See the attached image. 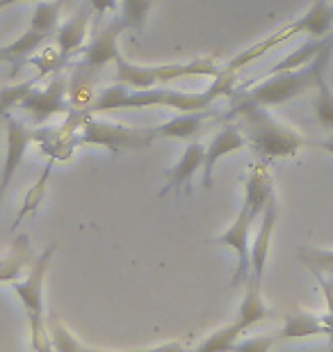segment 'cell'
I'll return each instance as SVG.
<instances>
[{"label": "cell", "mask_w": 333, "mask_h": 352, "mask_svg": "<svg viewBox=\"0 0 333 352\" xmlns=\"http://www.w3.org/2000/svg\"><path fill=\"white\" fill-rule=\"evenodd\" d=\"M236 72L222 69V74L212 80L210 87L201 91H181L167 87L151 89H130L117 82L108 89L98 91L89 112H112V110H133V108H167L176 112L208 110L217 98L236 94Z\"/></svg>", "instance_id": "cell-1"}, {"label": "cell", "mask_w": 333, "mask_h": 352, "mask_svg": "<svg viewBox=\"0 0 333 352\" xmlns=\"http://www.w3.org/2000/svg\"><path fill=\"white\" fill-rule=\"evenodd\" d=\"M231 115L236 117V124L242 131L246 146L260 160L292 158L301 151L303 138L295 129L269 115V108L265 105L236 101Z\"/></svg>", "instance_id": "cell-2"}, {"label": "cell", "mask_w": 333, "mask_h": 352, "mask_svg": "<svg viewBox=\"0 0 333 352\" xmlns=\"http://www.w3.org/2000/svg\"><path fill=\"white\" fill-rule=\"evenodd\" d=\"M331 55H333V41L310 62V65L290 69V72L267 74V78L263 82H258L256 87H251L249 91H244V94H240L238 101L265 105V108H274V105L295 101V98L303 96L306 91L315 87L317 74H320V69L329 67Z\"/></svg>", "instance_id": "cell-3"}, {"label": "cell", "mask_w": 333, "mask_h": 352, "mask_svg": "<svg viewBox=\"0 0 333 352\" xmlns=\"http://www.w3.org/2000/svg\"><path fill=\"white\" fill-rule=\"evenodd\" d=\"M117 82L130 89H151L165 87L169 82L181 78H217L222 74V67L212 55L194 58L187 62H174V65H158V67H141L128 62L122 55L117 62Z\"/></svg>", "instance_id": "cell-4"}, {"label": "cell", "mask_w": 333, "mask_h": 352, "mask_svg": "<svg viewBox=\"0 0 333 352\" xmlns=\"http://www.w3.org/2000/svg\"><path fill=\"white\" fill-rule=\"evenodd\" d=\"M58 250V245H48L39 256H34V261L27 267V277L14 281L12 288L19 295L21 305L25 309L27 316V325H30V339L32 348L48 352L53 350L51 332L46 325V316H44V279L48 272V265L53 261V254Z\"/></svg>", "instance_id": "cell-5"}, {"label": "cell", "mask_w": 333, "mask_h": 352, "mask_svg": "<svg viewBox=\"0 0 333 352\" xmlns=\"http://www.w3.org/2000/svg\"><path fill=\"white\" fill-rule=\"evenodd\" d=\"M331 28H333V3L331 0H315L306 14H301V16L292 21V23L283 25L281 30H276L274 34H269V37H265L263 41H258V44H253L251 48H246V51L236 55L224 69L238 74L240 69H244L249 62L260 60L263 55L272 51V48L281 46L283 41L299 37V34H308V37H327L331 32Z\"/></svg>", "instance_id": "cell-6"}, {"label": "cell", "mask_w": 333, "mask_h": 352, "mask_svg": "<svg viewBox=\"0 0 333 352\" xmlns=\"http://www.w3.org/2000/svg\"><path fill=\"white\" fill-rule=\"evenodd\" d=\"M78 142L103 146L112 153L122 151H139L155 142L151 135V129H133V126L117 124V122H103V119L84 117V122L78 131Z\"/></svg>", "instance_id": "cell-7"}, {"label": "cell", "mask_w": 333, "mask_h": 352, "mask_svg": "<svg viewBox=\"0 0 333 352\" xmlns=\"http://www.w3.org/2000/svg\"><path fill=\"white\" fill-rule=\"evenodd\" d=\"M253 217L244 206H240V213L229 229H224L222 234L212 238L215 245L229 248L236 254V270H233V286H242L251 270V229H253Z\"/></svg>", "instance_id": "cell-8"}, {"label": "cell", "mask_w": 333, "mask_h": 352, "mask_svg": "<svg viewBox=\"0 0 333 352\" xmlns=\"http://www.w3.org/2000/svg\"><path fill=\"white\" fill-rule=\"evenodd\" d=\"M5 133H7L5 163H3V174H0V190H3V192H7L14 174H16L21 163H23L27 146L32 142H44V140H48V135H51V131L27 129L23 122H19V119H14L10 115L5 117Z\"/></svg>", "instance_id": "cell-9"}, {"label": "cell", "mask_w": 333, "mask_h": 352, "mask_svg": "<svg viewBox=\"0 0 333 352\" xmlns=\"http://www.w3.org/2000/svg\"><path fill=\"white\" fill-rule=\"evenodd\" d=\"M27 115L34 119V124H44L53 115H65L71 112L69 103V82L65 78H55L46 87L34 85L23 101L19 105Z\"/></svg>", "instance_id": "cell-10"}, {"label": "cell", "mask_w": 333, "mask_h": 352, "mask_svg": "<svg viewBox=\"0 0 333 352\" xmlns=\"http://www.w3.org/2000/svg\"><path fill=\"white\" fill-rule=\"evenodd\" d=\"M126 30H128V28H126L122 19L110 21L108 25L101 28V30L94 34V39L82 48L84 65L91 69H101L105 65H110V62H117L122 58V51H119V37H122Z\"/></svg>", "instance_id": "cell-11"}, {"label": "cell", "mask_w": 333, "mask_h": 352, "mask_svg": "<svg viewBox=\"0 0 333 352\" xmlns=\"http://www.w3.org/2000/svg\"><path fill=\"white\" fill-rule=\"evenodd\" d=\"M246 146V140L240 131L238 124H224L222 129L217 131V135L210 140V144L205 146V160H203V186L212 188V174H215V167L219 160H224L231 153L242 151Z\"/></svg>", "instance_id": "cell-12"}, {"label": "cell", "mask_w": 333, "mask_h": 352, "mask_svg": "<svg viewBox=\"0 0 333 352\" xmlns=\"http://www.w3.org/2000/svg\"><path fill=\"white\" fill-rule=\"evenodd\" d=\"M276 220H279V204H276V197H272V199L267 201L263 215H260V227H258L256 236H253V243H251L249 277H253V279L263 281V277H265L267 258H269V252H272V238H274Z\"/></svg>", "instance_id": "cell-13"}, {"label": "cell", "mask_w": 333, "mask_h": 352, "mask_svg": "<svg viewBox=\"0 0 333 352\" xmlns=\"http://www.w3.org/2000/svg\"><path fill=\"white\" fill-rule=\"evenodd\" d=\"M272 197H274V176L272 170H269V160L258 158V163H253L249 167V176L244 181L242 206L258 220Z\"/></svg>", "instance_id": "cell-14"}, {"label": "cell", "mask_w": 333, "mask_h": 352, "mask_svg": "<svg viewBox=\"0 0 333 352\" xmlns=\"http://www.w3.org/2000/svg\"><path fill=\"white\" fill-rule=\"evenodd\" d=\"M203 160H205V146L201 142H190L179 163L172 170H167V188L162 190L160 197H167L169 192L181 188H185L190 192V183L199 174V170H203Z\"/></svg>", "instance_id": "cell-15"}, {"label": "cell", "mask_w": 333, "mask_h": 352, "mask_svg": "<svg viewBox=\"0 0 333 352\" xmlns=\"http://www.w3.org/2000/svg\"><path fill=\"white\" fill-rule=\"evenodd\" d=\"M89 16H91V7L87 3L84 10H80L76 16H71L69 21L58 25L55 30V46L62 55V60H69L71 55H76L78 51L84 48V41H87V30H89Z\"/></svg>", "instance_id": "cell-16"}, {"label": "cell", "mask_w": 333, "mask_h": 352, "mask_svg": "<svg viewBox=\"0 0 333 352\" xmlns=\"http://www.w3.org/2000/svg\"><path fill=\"white\" fill-rule=\"evenodd\" d=\"M208 110L181 112V115L169 117L165 124H158L151 129L153 140H192L201 133L203 122L208 119Z\"/></svg>", "instance_id": "cell-17"}, {"label": "cell", "mask_w": 333, "mask_h": 352, "mask_svg": "<svg viewBox=\"0 0 333 352\" xmlns=\"http://www.w3.org/2000/svg\"><path fill=\"white\" fill-rule=\"evenodd\" d=\"M269 316V309L263 300V281L249 277L244 281V298L240 302L238 316H236V325L244 332H249L253 325L263 322Z\"/></svg>", "instance_id": "cell-18"}, {"label": "cell", "mask_w": 333, "mask_h": 352, "mask_svg": "<svg viewBox=\"0 0 333 352\" xmlns=\"http://www.w3.org/2000/svg\"><path fill=\"white\" fill-rule=\"evenodd\" d=\"M327 334L322 322V316H313L306 311L288 314L283 320V327L276 334V341H295V339H308V336Z\"/></svg>", "instance_id": "cell-19"}, {"label": "cell", "mask_w": 333, "mask_h": 352, "mask_svg": "<svg viewBox=\"0 0 333 352\" xmlns=\"http://www.w3.org/2000/svg\"><path fill=\"white\" fill-rule=\"evenodd\" d=\"M34 261V252L30 250V243H27L25 236H21L16 243H14V250L7 256L0 258V284H14L19 281V277L23 274L25 267H30Z\"/></svg>", "instance_id": "cell-20"}, {"label": "cell", "mask_w": 333, "mask_h": 352, "mask_svg": "<svg viewBox=\"0 0 333 352\" xmlns=\"http://www.w3.org/2000/svg\"><path fill=\"white\" fill-rule=\"evenodd\" d=\"M53 167H55V158L51 156L48 158V163L44 165V170L37 176V181L32 183L30 188H27V192L23 195V201H21V208L16 217H14V229H16V224H21L25 220V217H30L37 213L39 204L44 201L46 197V190H48V181H51V174H53Z\"/></svg>", "instance_id": "cell-21"}, {"label": "cell", "mask_w": 333, "mask_h": 352, "mask_svg": "<svg viewBox=\"0 0 333 352\" xmlns=\"http://www.w3.org/2000/svg\"><path fill=\"white\" fill-rule=\"evenodd\" d=\"M315 98H313V112L322 129L333 131V89L327 80V67L320 69L315 78Z\"/></svg>", "instance_id": "cell-22"}, {"label": "cell", "mask_w": 333, "mask_h": 352, "mask_svg": "<svg viewBox=\"0 0 333 352\" xmlns=\"http://www.w3.org/2000/svg\"><path fill=\"white\" fill-rule=\"evenodd\" d=\"M48 39H51V37H46V34L32 30V28H27V30L21 34L19 39L10 41V44H5V46H0V65H3V62L25 60L27 55H32Z\"/></svg>", "instance_id": "cell-23"}, {"label": "cell", "mask_w": 333, "mask_h": 352, "mask_svg": "<svg viewBox=\"0 0 333 352\" xmlns=\"http://www.w3.org/2000/svg\"><path fill=\"white\" fill-rule=\"evenodd\" d=\"M60 12H62V0L34 5L30 28L41 32V34H46V37H53L55 30H58V25H60Z\"/></svg>", "instance_id": "cell-24"}, {"label": "cell", "mask_w": 333, "mask_h": 352, "mask_svg": "<svg viewBox=\"0 0 333 352\" xmlns=\"http://www.w3.org/2000/svg\"><path fill=\"white\" fill-rule=\"evenodd\" d=\"M153 7V0H119V12L126 28L133 32H141L146 25L148 12Z\"/></svg>", "instance_id": "cell-25"}, {"label": "cell", "mask_w": 333, "mask_h": 352, "mask_svg": "<svg viewBox=\"0 0 333 352\" xmlns=\"http://www.w3.org/2000/svg\"><path fill=\"white\" fill-rule=\"evenodd\" d=\"M46 325H48V332H51L53 350H60V352H76V350H82L80 343L76 341V336L71 334V329H69L62 320H58V316H55V314L46 316Z\"/></svg>", "instance_id": "cell-26"}, {"label": "cell", "mask_w": 333, "mask_h": 352, "mask_svg": "<svg viewBox=\"0 0 333 352\" xmlns=\"http://www.w3.org/2000/svg\"><path fill=\"white\" fill-rule=\"evenodd\" d=\"M240 336H242V329L236 322H229V325L219 327L217 332H212L208 339H203L199 343V350H233L238 346Z\"/></svg>", "instance_id": "cell-27"}, {"label": "cell", "mask_w": 333, "mask_h": 352, "mask_svg": "<svg viewBox=\"0 0 333 352\" xmlns=\"http://www.w3.org/2000/svg\"><path fill=\"white\" fill-rule=\"evenodd\" d=\"M39 78H30V80H23V82H16V85H7V87H0V105L10 112L12 108H19L21 101L30 94V89L37 85Z\"/></svg>", "instance_id": "cell-28"}, {"label": "cell", "mask_w": 333, "mask_h": 352, "mask_svg": "<svg viewBox=\"0 0 333 352\" xmlns=\"http://www.w3.org/2000/svg\"><path fill=\"white\" fill-rule=\"evenodd\" d=\"M299 256L303 258V263L308 267H320V270L333 272V252L324 250H301Z\"/></svg>", "instance_id": "cell-29"}, {"label": "cell", "mask_w": 333, "mask_h": 352, "mask_svg": "<svg viewBox=\"0 0 333 352\" xmlns=\"http://www.w3.org/2000/svg\"><path fill=\"white\" fill-rule=\"evenodd\" d=\"M310 270H313L317 284H320L322 293H324V300H327V311H333V272L327 277L324 270H320V267H310Z\"/></svg>", "instance_id": "cell-30"}, {"label": "cell", "mask_w": 333, "mask_h": 352, "mask_svg": "<svg viewBox=\"0 0 333 352\" xmlns=\"http://www.w3.org/2000/svg\"><path fill=\"white\" fill-rule=\"evenodd\" d=\"M274 343H276V339H251V341L238 343L236 348H242V350H269Z\"/></svg>", "instance_id": "cell-31"}, {"label": "cell", "mask_w": 333, "mask_h": 352, "mask_svg": "<svg viewBox=\"0 0 333 352\" xmlns=\"http://www.w3.org/2000/svg\"><path fill=\"white\" fill-rule=\"evenodd\" d=\"M322 322H324V329H327V336L331 339V346H333V311H327L322 316Z\"/></svg>", "instance_id": "cell-32"}, {"label": "cell", "mask_w": 333, "mask_h": 352, "mask_svg": "<svg viewBox=\"0 0 333 352\" xmlns=\"http://www.w3.org/2000/svg\"><path fill=\"white\" fill-rule=\"evenodd\" d=\"M21 3H32V0H0V12L7 10L12 5H21Z\"/></svg>", "instance_id": "cell-33"}, {"label": "cell", "mask_w": 333, "mask_h": 352, "mask_svg": "<svg viewBox=\"0 0 333 352\" xmlns=\"http://www.w3.org/2000/svg\"><path fill=\"white\" fill-rule=\"evenodd\" d=\"M320 149H322V151H327V153H331V156H333V135L324 140V142L320 144Z\"/></svg>", "instance_id": "cell-34"}, {"label": "cell", "mask_w": 333, "mask_h": 352, "mask_svg": "<svg viewBox=\"0 0 333 352\" xmlns=\"http://www.w3.org/2000/svg\"><path fill=\"white\" fill-rule=\"evenodd\" d=\"M3 197H5V192H3V190H0V201H3Z\"/></svg>", "instance_id": "cell-35"}]
</instances>
